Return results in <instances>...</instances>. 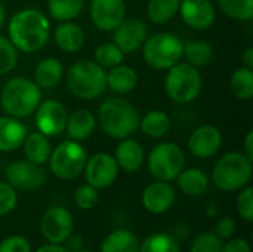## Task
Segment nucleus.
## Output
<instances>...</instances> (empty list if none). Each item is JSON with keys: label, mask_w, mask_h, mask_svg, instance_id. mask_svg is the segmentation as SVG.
<instances>
[{"label": "nucleus", "mask_w": 253, "mask_h": 252, "mask_svg": "<svg viewBox=\"0 0 253 252\" xmlns=\"http://www.w3.org/2000/svg\"><path fill=\"white\" fill-rule=\"evenodd\" d=\"M7 34L18 52L34 53L44 48L50 37L49 18L39 9L25 7L18 10L9 21Z\"/></svg>", "instance_id": "f257e3e1"}, {"label": "nucleus", "mask_w": 253, "mask_h": 252, "mask_svg": "<svg viewBox=\"0 0 253 252\" xmlns=\"http://www.w3.org/2000/svg\"><path fill=\"white\" fill-rule=\"evenodd\" d=\"M96 122H99L105 135L114 140H123L129 138L138 129L139 114L125 98L108 97L99 104Z\"/></svg>", "instance_id": "f03ea898"}, {"label": "nucleus", "mask_w": 253, "mask_h": 252, "mask_svg": "<svg viewBox=\"0 0 253 252\" xmlns=\"http://www.w3.org/2000/svg\"><path fill=\"white\" fill-rule=\"evenodd\" d=\"M42 101V89L27 77L9 79L0 92V105L7 116L24 119L31 116Z\"/></svg>", "instance_id": "7ed1b4c3"}, {"label": "nucleus", "mask_w": 253, "mask_h": 252, "mask_svg": "<svg viewBox=\"0 0 253 252\" xmlns=\"http://www.w3.org/2000/svg\"><path fill=\"white\" fill-rule=\"evenodd\" d=\"M67 86L79 100H95L107 89V71L89 59H79L67 71Z\"/></svg>", "instance_id": "20e7f679"}, {"label": "nucleus", "mask_w": 253, "mask_h": 252, "mask_svg": "<svg viewBox=\"0 0 253 252\" xmlns=\"http://www.w3.org/2000/svg\"><path fill=\"white\" fill-rule=\"evenodd\" d=\"M252 160L240 151L225 153L212 169V181L222 192H237L252 178Z\"/></svg>", "instance_id": "39448f33"}, {"label": "nucleus", "mask_w": 253, "mask_h": 252, "mask_svg": "<svg viewBox=\"0 0 253 252\" xmlns=\"http://www.w3.org/2000/svg\"><path fill=\"white\" fill-rule=\"evenodd\" d=\"M142 58L154 70H169L182 59V40L169 31H160L145 39Z\"/></svg>", "instance_id": "423d86ee"}, {"label": "nucleus", "mask_w": 253, "mask_h": 252, "mask_svg": "<svg viewBox=\"0 0 253 252\" xmlns=\"http://www.w3.org/2000/svg\"><path fill=\"white\" fill-rule=\"evenodd\" d=\"M203 80L199 68L188 62H178L168 70L165 91L170 101L176 104L193 102L202 92Z\"/></svg>", "instance_id": "0eeeda50"}, {"label": "nucleus", "mask_w": 253, "mask_h": 252, "mask_svg": "<svg viewBox=\"0 0 253 252\" xmlns=\"http://www.w3.org/2000/svg\"><path fill=\"white\" fill-rule=\"evenodd\" d=\"M87 154L84 147L74 140H67L58 144L49 157V168L52 174L64 181H70L83 174Z\"/></svg>", "instance_id": "6e6552de"}, {"label": "nucleus", "mask_w": 253, "mask_h": 252, "mask_svg": "<svg viewBox=\"0 0 253 252\" xmlns=\"http://www.w3.org/2000/svg\"><path fill=\"white\" fill-rule=\"evenodd\" d=\"M150 174L160 181H173L185 166V154L175 143H160L148 154Z\"/></svg>", "instance_id": "1a4fd4ad"}, {"label": "nucleus", "mask_w": 253, "mask_h": 252, "mask_svg": "<svg viewBox=\"0 0 253 252\" xmlns=\"http://www.w3.org/2000/svg\"><path fill=\"white\" fill-rule=\"evenodd\" d=\"M68 113L65 105L58 100L40 101L34 111V123L39 132L53 138L64 132Z\"/></svg>", "instance_id": "9d476101"}, {"label": "nucleus", "mask_w": 253, "mask_h": 252, "mask_svg": "<svg viewBox=\"0 0 253 252\" xmlns=\"http://www.w3.org/2000/svg\"><path fill=\"white\" fill-rule=\"evenodd\" d=\"M74 229L73 215L64 206H50L40 220V232L49 244H64Z\"/></svg>", "instance_id": "9b49d317"}, {"label": "nucleus", "mask_w": 253, "mask_h": 252, "mask_svg": "<svg viewBox=\"0 0 253 252\" xmlns=\"http://www.w3.org/2000/svg\"><path fill=\"white\" fill-rule=\"evenodd\" d=\"M84 178L86 183L95 189H107L113 186L119 177V165L110 153L101 151L95 153L86 160L84 165Z\"/></svg>", "instance_id": "f8f14e48"}, {"label": "nucleus", "mask_w": 253, "mask_h": 252, "mask_svg": "<svg viewBox=\"0 0 253 252\" xmlns=\"http://www.w3.org/2000/svg\"><path fill=\"white\" fill-rule=\"evenodd\" d=\"M46 181V172L40 165L30 160H15L6 168V183L15 190L33 192L40 189Z\"/></svg>", "instance_id": "ddd939ff"}, {"label": "nucleus", "mask_w": 253, "mask_h": 252, "mask_svg": "<svg viewBox=\"0 0 253 252\" xmlns=\"http://www.w3.org/2000/svg\"><path fill=\"white\" fill-rule=\"evenodd\" d=\"M113 42L125 55H127L142 48L145 39L148 37V27L141 18H125L113 30Z\"/></svg>", "instance_id": "4468645a"}, {"label": "nucleus", "mask_w": 253, "mask_h": 252, "mask_svg": "<svg viewBox=\"0 0 253 252\" xmlns=\"http://www.w3.org/2000/svg\"><path fill=\"white\" fill-rule=\"evenodd\" d=\"M178 13L185 25L197 31L211 28L216 19V9L211 0H181Z\"/></svg>", "instance_id": "2eb2a0df"}, {"label": "nucleus", "mask_w": 253, "mask_h": 252, "mask_svg": "<svg viewBox=\"0 0 253 252\" xmlns=\"http://www.w3.org/2000/svg\"><path fill=\"white\" fill-rule=\"evenodd\" d=\"M90 19L101 31H113L126 18L125 0H92Z\"/></svg>", "instance_id": "dca6fc26"}, {"label": "nucleus", "mask_w": 253, "mask_h": 252, "mask_svg": "<svg viewBox=\"0 0 253 252\" xmlns=\"http://www.w3.org/2000/svg\"><path fill=\"white\" fill-rule=\"evenodd\" d=\"M222 147V134L213 125H202L188 137V149L197 159H209Z\"/></svg>", "instance_id": "f3484780"}, {"label": "nucleus", "mask_w": 253, "mask_h": 252, "mask_svg": "<svg viewBox=\"0 0 253 252\" xmlns=\"http://www.w3.org/2000/svg\"><path fill=\"white\" fill-rule=\"evenodd\" d=\"M175 189L168 181H154L148 184L142 192V206L154 215L168 212L175 203Z\"/></svg>", "instance_id": "a211bd4d"}, {"label": "nucleus", "mask_w": 253, "mask_h": 252, "mask_svg": "<svg viewBox=\"0 0 253 252\" xmlns=\"http://www.w3.org/2000/svg\"><path fill=\"white\" fill-rule=\"evenodd\" d=\"M114 159L119 169H123L125 172H138L145 162V151L136 140L123 138L116 147Z\"/></svg>", "instance_id": "6ab92c4d"}, {"label": "nucleus", "mask_w": 253, "mask_h": 252, "mask_svg": "<svg viewBox=\"0 0 253 252\" xmlns=\"http://www.w3.org/2000/svg\"><path fill=\"white\" fill-rule=\"evenodd\" d=\"M28 134V128L16 117L0 116V151L10 153L19 149Z\"/></svg>", "instance_id": "aec40b11"}, {"label": "nucleus", "mask_w": 253, "mask_h": 252, "mask_svg": "<svg viewBox=\"0 0 253 252\" xmlns=\"http://www.w3.org/2000/svg\"><path fill=\"white\" fill-rule=\"evenodd\" d=\"M96 129V117L87 108H79L73 111L65 123V132L70 140L74 141H84L92 137Z\"/></svg>", "instance_id": "412c9836"}, {"label": "nucleus", "mask_w": 253, "mask_h": 252, "mask_svg": "<svg viewBox=\"0 0 253 252\" xmlns=\"http://www.w3.org/2000/svg\"><path fill=\"white\" fill-rule=\"evenodd\" d=\"M53 40L62 52L76 53L84 45V31L79 24L65 21L55 28Z\"/></svg>", "instance_id": "4be33fe9"}, {"label": "nucleus", "mask_w": 253, "mask_h": 252, "mask_svg": "<svg viewBox=\"0 0 253 252\" xmlns=\"http://www.w3.org/2000/svg\"><path fill=\"white\" fill-rule=\"evenodd\" d=\"M64 76V65L55 56L43 58L34 68V82L40 89L55 88Z\"/></svg>", "instance_id": "5701e85b"}, {"label": "nucleus", "mask_w": 253, "mask_h": 252, "mask_svg": "<svg viewBox=\"0 0 253 252\" xmlns=\"http://www.w3.org/2000/svg\"><path fill=\"white\" fill-rule=\"evenodd\" d=\"M138 85V73L135 68L119 64L107 73V88L117 95H125L132 92Z\"/></svg>", "instance_id": "b1692460"}, {"label": "nucleus", "mask_w": 253, "mask_h": 252, "mask_svg": "<svg viewBox=\"0 0 253 252\" xmlns=\"http://www.w3.org/2000/svg\"><path fill=\"white\" fill-rule=\"evenodd\" d=\"M24 149V154L27 157V160L36 163V165H44L52 153V146L49 141V137L43 135L42 132H30L27 134L22 146Z\"/></svg>", "instance_id": "393cba45"}, {"label": "nucleus", "mask_w": 253, "mask_h": 252, "mask_svg": "<svg viewBox=\"0 0 253 252\" xmlns=\"http://www.w3.org/2000/svg\"><path fill=\"white\" fill-rule=\"evenodd\" d=\"M176 183L184 195L200 196L209 187V177L199 168H188L181 171V174L176 177Z\"/></svg>", "instance_id": "a878e982"}, {"label": "nucleus", "mask_w": 253, "mask_h": 252, "mask_svg": "<svg viewBox=\"0 0 253 252\" xmlns=\"http://www.w3.org/2000/svg\"><path fill=\"white\" fill-rule=\"evenodd\" d=\"M138 128L150 138H163L170 129V117L162 110H151L139 117Z\"/></svg>", "instance_id": "bb28decb"}, {"label": "nucleus", "mask_w": 253, "mask_h": 252, "mask_svg": "<svg viewBox=\"0 0 253 252\" xmlns=\"http://www.w3.org/2000/svg\"><path fill=\"white\" fill-rule=\"evenodd\" d=\"M101 252H139V242L130 230L119 229L104 239Z\"/></svg>", "instance_id": "cd10ccee"}, {"label": "nucleus", "mask_w": 253, "mask_h": 252, "mask_svg": "<svg viewBox=\"0 0 253 252\" xmlns=\"http://www.w3.org/2000/svg\"><path fill=\"white\" fill-rule=\"evenodd\" d=\"M182 56L196 68L206 67L213 59V46L205 40H188L184 43Z\"/></svg>", "instance_id": "c85d7f7f"}, {"label": "nucleus", "mask_w": 253, "mask_h": 252, "mask_svg": "<svg viewBox=\"0 0 253 252\" xmlns=\"http://www.w3.org/2000/svg\"><path fill=\"white\" fill-rule=\"evenodd\" d=\"M181 0H148L147 15L153 24L163 25L175 18L179 10Z\"/></svg>", "instance_id": "c756f323"}, {"label": "nucleus", "mask_w": 253, "mask_h": 252, "mask_svg": "<svg viewBox=\"0 0 253 252\" xmlns=\"http://www.w3.org/2000/svg\"><path fill=\"white\" fill-rule=\"evenodd\" d=\"M231 94L242 101H249L253 97V70L248 67L237 68L230 79Z\"/></svg>", "instance_id": "7c9ffc66"}, {"label": "nucleus", "mask_w": 253, "mask_h": 252, "mask_svg": "<svg viewBox=\"0 0 253 252\" xmlns=\"http://www.w3.org/2000/svg\"><path fill=\"white\" fill-rule=\"evenodd\" d=\"M84 0H47V10L49 15L59 21H73L77 18L83 10Z\"/></svg>", "instance_id": "2f4dec72"}, {"label": "nucleus", "mask_w": 253, "mask_h": 252, "mask_svg": "<svg viewBox=\"0 0 253 252\" xmlns=\"http://www.w3.org/2000/svg\"><path fill=\"white\" fill-rule=\"evenodd\" d=\"M139 252H181V247L172 235L154 233L139 244Z\"/></svg>", "instance_id": "473e14b6"}, {"label": "nucleus", "mask_w": 253, "mask_h": 252, "mask_svg": "<svg viewBox=\"0 0 253 252\" xmlns=\"http://www.w3.org/2000/svg\"><path fill=\"white\" fill-rule=\"evenodd\" d=\"M221 12L236 21H252L253 0H218Z\"/></svg>", "instance_id": "72a5a7b5"}, {"label": "nucleus", "mask_w": 253, "mask_h": 252, "mask_svg": "<svg viewBox=\"0 0 253 252\" xmlns=\"http://www.w3.org/2000/svg\"><path fill=\"white\" fill-rule=\"evenodd\" d=\"M93 58V61L99 64L102 68H113L123 62L125 53L119 49V46L114 42H105L96 46Z\"/></svg>", "instance_id": "f704fd0d"}, {"label": "nucleus", "mask_w": 253, "mask_h": 252, "mask_svg": "<svg viewBox=\"0 0 253 252\" xmlns=\"http://www.w3.org/2000/svg\"><path fill=\"white\" fill-rule=\"evenodd\" d=\"M18 64V50L12 45V42L0 36V76L10 73Z\"/></svg>", "instance_id": "c9c22d12"}, {"label": "nucleus", "mask_w": 253, "mask_h": 252, "mask_svg": "<svg viewBox=\"0 0 253 252\" xmlns=\"http://www.w3.org/2000/svg\"><path fill=\"white\" fill-rule=\"evenodd\" d=\"M224 241L215 232L200 233L191 244L190 252H221Z\"/></svg>", "instance_id": "e433bc0d"}, {"label": "nucleus", "mask_w": 253, "mask_h": 252, "mask_svg": "<svg viewBox=\"0 0 253 252\" xmlns=\"http://www.w3.org/2000/svg\"><path fill=\"white\" fill-rule=\"evenodd\" d=\"M74 201H76V205L80 208V209H84V211H89V209H93L99 201V193H98V189H95L93 186L90 184H84V186H80L76 193H74Z\"/></svg>", "instance_id": "4c0bfd02"}, {"label": "nucleus", "mask_w": 253, "mask_h": 252, "mask_svg": "<svg viewBox=\"0 0 253 252\" xmlns=\"http://www.w3.org/2000/svg\"><path fill=\"white\" fill-rule=\"evenodd\" d=\"M242 192L237 196L236 201V206H237V212L239 215L248 221L252 223L253 221V189L252 187H243L240 189Z\"/></svg>", "instance_id": "58836bf2"}, {"label": "nucleus", "mask_w": 253, "mask_h": 252, "mask_svg": "<svg viewBox=\"0 0 253 252\" xmlns=\"http://www.w3.org/2000/svg\"><path fill=\"white\" fill-rule=\"evenodd\" d=\"M16 190L9 183L0 181V217L12 212L16 206Z\"/></svg>", "instance_id": "ea45409f"}, {"label": "nucleus", "mask_w": 253, "mask_h": 252, "mask_svg": "<svg viewBox=\"0 0 253 252\" xmlns=\"http://www.w3.org/2000/svg\"><path fill=\"white\" fill-rule=\"evenodd\" d=\"M0 252H31V245L24 236H9L0 242Z\"/></svg>", "instance_id": "a19ab883"}, {"label": "nucleus", "mask_w": 253, "mask_h": 252, "mask_svg": "<svg viewBox=\"0 0 253 252\" xmlns=\"http://www.w3.org/2000/svg\"><path fill=\"white\" fill-rule=\"evenodd\" d=\"M237 224L236 220L231 217H224L218 221L216 227H215V233L224 241V239H231L236 233Z\"/></svg>", "instance_id": "79ce46f5"}, {"label": "nucleus", "mask_w": 253, "mask_h": 252, "mask_svg": "<svg viewBox=\"0 0 253 252\" xmlns=\"http://www.w3.org/2000/svg\"><path fill=\"white\" fill-rule=\"evenodd\" d=\"M221 252H252L251 251V244L246 239L236 238V239H228L227 244L222 245Z\"/></svg>", "instance_id": "37998d69"}, {"label": "nucleus", "mask_w": 253, "mask_h": 252, "mask_svg": "<svg viewBox=\"0 0 253 252\" xmlns=\"http://www.w3.org/2000/svg\"><path fill=\"white\" fill-rule=\"evenodd\" d=\"M245 156L249 157L253 162V131L248 132L246 138H245Z\"/></svg>", "instance_id": "c03bdc74"}, {"label": "nucleus", "mask_w": 253, "mask_h": 252, "mask_svg": "<svg viewBox=\"0 0 253 252\" xmlns=\"http://www.w3.org/2000/svg\"><path fill=\"white\" fill-rule=\"evenodd\" d=\"M36 252H70L67 248L61 247L59 244H49V245H43L40 247Z\"/></svg>", "instance_id": "a18cd8bd"}, {"label": "nucleus", "mask_w": 253, "mask_h": 252, "mask_svg": "<svg viewBox=\"0 0 253 252\" xmlns=\"http://www.w3.org/2000/svg\"><path fill=\"white\" fill-rule=\"evenodd\" d=\"M242 58H243L245 67H248V68H252L253 70V48L252 46H248V48L245 49V52H243Z\"/></svg>", "instance_id": "49530a36"}, {"label": "nucleus", "mask_w": 253, "mask_h": 252, "mask_svg": "<svg viewBox=\"0 0 253 252\" xmlns=\"http://www.w3.org/2000/svg\"><path fill=\"white\" fill-rule=\"evenodd\" d=\"M82 245H83V241L80 239V238H76V239H71L70 242H68V251L71 252H77L82 250Z\"/></svg>", "instance_id": "de8ad7c7"}, {"label": "nucleus", "mask_w": 253, "mask_h": 252, "mask_svg": "<svg viewBox=\"0 0 253 252\" xmlns=\"http://www.w3.org/2000/svg\"><path fill=\"white\" fill-rule=\"evenodd\" d=\"M4 21H6V7L0 3V28L4 25Z\"/></svg>", "instance_id": "09e8293b"}, {"label": "nucleus", "mask_w": 253, "mask_h": 252, "mask_svg": "<svg viewBox=\"0 0 253 252\" xmlns=\"http://www.w3.org/2000/svg\"><path fill=\"white\" fill-rule=\"evenodd\" d=\"M77 252H93V251H89V250H80V251Z\"/></svg>", "instance_id": "8fccbe9b"}]
</instances>
